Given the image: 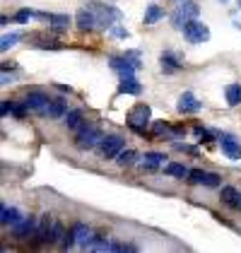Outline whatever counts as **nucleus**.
Here are the masks:
<instances>
[{"instance_id":"32","label":"nucleus","mask_w":241,"mask_h":253,"mask_svg":"<svg viewBox=\"0 0 241 253\" xmlns=\"http://www.w3.org/2000/svg\"><path fill=\"white\" fill-rule=\"evenodd\" d=\"M220 176L212 174V171H205V176H202V186H207V188H217L220 186Z\"/></svg>"},{"instance_id":"5","label":"nucleus","mask_w":241,"mask_h":253,"mask_svg":"<svg viewBox=\"0 0 241 253\" xmlns=\"http://www.w3.org/2000/svg\"><path fill=\"white\" fill-rule=\"evenodd\" d=\"M150 116H152L150 106H147V104H138V106H133L130 114H128V126H130L135 133H145L147 126H150Z\"/></svg>"},{"instance_id":"3","label":"nucleus","mask_w":241,"mask_h":253,"mask_svg":"<svg viewBox=\"0 0 241 253\" xmlns=\"http://www.w3.org/2000/svg\"><path fill=\"white\" fill-rule=\"evenodd\" d=\"M181 32H183V37H186L188 43H205V41H210V27L205 22H201L198 17L186 22V27Z\"/></svg>"},{"instance_id":"39","label":"nucleus","mask_w":241,"mask_h":253,"mask_svg":"<svg viewBox=\"0 0 241 253\" xmlns=\"http://www.w3.org/2000/svg\"><path fill=\"white\" fill-rule=\"evenodd\" d=\"M222 2H224V0H222Z\"/></svg>"},{"instance_id":"10","label":"nucleus","mask_w":241,"mask_h":253,"mask_svg":"<svg viewBox=\"0 0 241 253\" xmlns=\"http://www.w3.org/2000/svg\"><path fill=\"white\" fill-rule=\"evenodd\" d=\"M51 229H53V217L46 212L39 217V224H37V232H34V244H51Z\"/></svg>"},{"instance_id":"18","label":"nucleus","mask_w":241,"mask_h":253,"mask_svg":"<svg viewBox=\"0 0 241 253\" xmlns=\"http://www.w3.org/2000/svg\"><path fill=\"white\" fill-rule=\"evenodd\" d=\"M119 92H120V94H135V97H138V94L142 92L140 80L135 78V75H125V78H120Z\"/></svg>"},{"instance_id":"4","label":"nucleus","mask_w":241,"mask_h":253,"mask_svg":"<svg viewBox=\"0 0 241 253\" xmlns=\"http://www.w3.org/2000/svg\"><path fill=\"white\" fill-rule=\"evenodd\" d=\"M198 15H201V7H198L196 2H191V0H183V2H179L176 12L171 15V24H174L176 29H183V27H186V22L196 20Z\"/></svg>"},{"instance_id":"21","label":"nucleus","mask_w":241,"mask_h":253,"mask_svg":"<svg viewBox=\"0 0 241 253\" xmlns=\"http://www.w3.org/2000/svg\"><path fill=\"white\" fill-rule=\"evenodd\" d=\"M82 123H84V114H82L80 109H70V111L63 116V126H65L68 130H78Z\"/></svg>"},{"instance_id":"7","label":"nucleus","mask_w":241,"mask_h":253,"mask_svg":"<svg viewBox=\"0 0 241 253\" xmlns=\"http://www.w3.org/2000/svg\"><path fill=\"white\" fill-rule=\"evenodd\" d=\"M97 150H99V155L104 159H116L120 150H125V140L120 135H104V140H101V145Z\"/></svg>"},{"instance_id":"15","label":"nucleus","mask_w":241,"mask_h":253,"mask_svg":"<svg viewBox=\"0 0 241 253\" xmlns=\"http://www.w3.org/2000/svg\"><path fill=\"white\" fill-rule=\"evenodd\" d=\"M73 232H75V241H78L80 249H89V246H92L94 234H92V229H89L84 222H75V224H73Z\"/></svg>"},{"instance_id":"6","label":"nucleus","mask_w":241,"mask_h":253,"mask_svg":"<svg viewBox=\"0 0 241 253\" xmlns=\"http://www.w3.org/2000/svg\"><path fill=\"white\" fill-rule=\"evenodd\" d=\"M94 12H97V20H99V29H111L114 22H119L123 15L120 10H116L114 5H101V2H92Z\"/></svg>"},{"instance_id":"38","label":"nucleus","mask_w":241,"mask_h":253,"mask_svg":"<svg viewBox=\"0 0 241 253\" xmlns=\"http://www.w3.org/2000/svg\"><path fill=\"white\" fill-rule=\"evenodd\" d=\"M239 7H241V0H239Z\"/></svg>"},{"instance_id":"12","label":"nucleus","mask_w":241,"mask_h":253,"mask_svg":"<svg viewBox=\"0 0 241 253\" xmlns=\"http://www.w3.org/2000/svg\"><path fill=\"white\" fill-rule=\"evenodd\" d=\"M37 17H41V20L48 22L53 32H65V29H70V24L75 22L70 15H56V12H39Z\"/></svg>"},{"instance_id":"13","label":"nucleus","mask_w":241,"mask_h":253,"mask_svg":"<svg viewBox=\"0 0 241 253\" xmlns=\"http://www.w3.org/2000/svg\"><path fill=\"white\" fill-rule=\"evenodd\" d=\"M164 162H169V157L164 152H145L140 157V169L142 171H157L160 167H164Z\"/></svg>"},{"instance_id":"36","label":"nucleus","mask_w":241,"mask_h":253,"mask_svg":"<svg viewBox=\"0 0 241 253\" xmlns=\"http://www.w3.org/2000/svg\"><path fill=\"white\" fill-rule=\"evenodd\" d=\"M239 212H241V200H239Z\"/></svg>"},{"instance_id":"9","label":"nucleus","mask_w":241,"mask_h":253,"mask_svg":"<svg viewBox=\"0 0 241 253\" xmlns=\"http://www.w3.org/2000/svg\"><path fill=\"white\" fill-rule=\"evenodd\" d=\"M24 104H27L29 111H34V114H39V116H46V109H48L51 99H48L46 92H29V94L24 97Z\"/></svg>"},{"instance_id":"24","label":"nucleus","mask_w":241,"mask_h":253,"mask_svg":"<svg viewBox=\"0 0 241 253\" xmlns=\"http://www.w3.org/2000/svg\"><path fill=\"white\" fill-rule=\"evenodd\" d=\"M34 46L37 48H43V51H58V48H63V43L56 39H51V37H34Z\"/></svg>"},{"instance_id":"17","label":"nucleus","mask_w":241,"mask_h":253,"mask_svg":"<svg viewBox=\"0 0 241 253\" xmlns=\"http://www.w3.org/2000/svg\"><path fill=\"white\" fill-rule=\"evenodd\" d=\"M22 219H24V214L17 208H12V205H2L0 208V224L2 227H15V224H20Z\"/></svg>"},{"instance_id":"20","label":"nucleus","mask_w":241,"mask_h":253,"mask_svg":"<svg viewBox=\"0 0 241 253\" xmlns=\"http://www.w3.org/2000/svg\"><path fill=\"white\" fill-rule=\"evenodd\" d=\"M160 65L164 73H176V70H181V60L176 53H171V51H164L160 56Z\"/></svg>"},{"instance_id":"33","label":"nucleus","mask_w":241,"mask_h":253,"mask_svg":"<svg viewBox=\"0 0 241 253\" xmlns=\"http://www.w3.org/2000/svg\"><path fill=\"white\" fill-rule=\"evenodd\" d=\"M29 17H34L32 10H20V12L15 15V22H29Z\"/></svg>"},{"instance_id":"11","label":"nucleus","mask_w":241,"mask_h":253,"mask_svg":"<svg viewBox=\"0 0 241 253\" xmlns=\"http://www.w3.org/2000/svg\"><path fill=\"white\" fill-rule=\"evenodd\" d=\"M220 147L229 159H241V142L232 133H220Z\"/></svg>"},{"instance_id":"37","label":"nucleus","mask_w":241,"mask_h":253,"mask_svg":"<svg viewBox=\"0 0 241 253\" xmlns=\"http://www.w3.org/2000/svg\"><path fill=\"white\" fill-rule=\"evenodd\" d=\"M176 2H183V0H176Z\"/></svg>"},{"instance_id":"30","label":"nucleus","mask_w":241,"mask_h":253,"mask_svg":"<svg viewBox=\"0 0 241 253\" xmlns=\"http://www.w3.org/2000/svg\"><path fill=\"white\" fill-rule=\"evenodd\" d=\"M65 227H63V222L60 219H53V229H51V244H60L63 241V236H65Z\"/></svg>"},{"instance_id":"14","label":"nucleus","mask_w":241,"mask_h":253,"mask_svg":"<svg viewBox=\"0 0 241 253\" xmlns=\"http://www.w3.org/2000/svg\"><path fill=\"white\" fill-rule=\"evenodd\" d=\"M201 109H202V101H198L191 92H183L179 97V101H176V111L179 114H198Z\"/></svg>"},{"instance_id":"16","label":"nucleus","mask_w":241,"mask_h":253,"mask_svg":"<svg viewBox=\"0 0 241 253\" xmlns=\"http://www.w3.org/2000/svg\"><path fill=\"white\" fill-rule=\"evenodd\" d=\"M37 224H39V219H34V217H24L20 224L12 227V234H15L17 239H32L34 232H37Z\"/></svg>"},{"instance_id":"25","label":"nucleus","mask_w":241,"mask_h":253,"mask_svg":"<svg viewBox=\"0 0 241 253\" xmlns=\"http://www.w3.org/2000/svg\"><path fill=\"white\" fill-rule=\"evenodd\" d=\"M138 159H140V157H138V152H135V150H128V147H125V150H120V152H119V157H116V164H119V167H133Z\"/></svg>"},{"instance_id":"22","label":"nucleus","mask_w":241,"mask_h":253,"mask_svg":"<svg viewBox=\"0 0 241 253\" xmlns=\"http://www.w3.org/2000/svg\"><path fill=\"white\" fill-rule=\"evenodd\" d=\"M68 114V104H65V99H53L51 104H48V109H46V116L48 118H63Z\"/></svg>"},{"instance_id":"23","label":"nucleus","mask_w":241,"mask_h":253,"mask_svg":"<svg viewBox=\"0 0 241 253\" xmlns=\"http://www.w3.org/2000/svg\"><path fill=\"white\" fill-rule=\"evenodd\" d=\"M161 17H164V10H161L160 5L152 2V5L145 7V17H142V22H145V24H157Z\"/></svg>"},{"instance_id":"27","label":"nucleus","mask_w":241,"mask_h":253,"mask_svg":"<svg viewBox=\"0 0 241 253\" xmlns=\"http://www.w3.org/2000/svg\"><path fill=\"white\" fill-rule=\"evenodd\" d=\"M152 135H166V137H174L176 133L171 130L169 121H152Z\"/></svg>"},{"instance_id":"29","label":"nucleus","mask_w":241,"mask_h":253,"mask_svg":"<svg viewBox=\"0 0 241 253\" xmlns=\"http://www.w3.org/2000/svg\"><path fill=\"white\" fill-rule=\"evenodd\" d=\"M22 37L17 34V32H12V34H2V39H0V51L5 53V51H10L12 46H17V41H20Z\"/></svg>"},{"instance_id":"34","label":"nucleus","mask_w":241,"mask_h":253,"mask_svg":"<svg viewBox=\"0 0 241 253\" xmlns=\"http://www.w3.org/2000/svg\"><path fill=\"white\" fill-rule=\"evenodd\" d=\"M12 111H15V101H2L0 114H2V116H7V114H12Z\"/></svg>"},{"instance_id":"26","label":"nucleus","mask_w":241,"mask_h":253,"mask_svg":"<svg viewBox=\"0 0 241 253\" xmlns=\"http://www.w3.org/2000/svg\"><path fill=\"white\" fill-rule=\"evenodd\" d=\"M224 97H227V104H229V106H239L241 104V84L239 82H232V84L227 87Z\"/></svg>"},{"instance_id":"28","label":"nucleus","mask_w":241,"mask_h":253,"mask_svg":"<svg viewBox=\"0 0 241 253\" xmlns=\"http://www.w3.org/2000/svg\"><path fill=\"white\" fill-rule=\"evenodd\" d=\"M164 174L166 176H176V178H186V176H188V169H186L181 162H171V164H166V167H164Z\"/></svg>"},{"instance_id":"2","label":"nucleus","mask_w":241,"mask_h":253,"mask_svg":"<svg viewBox=\"0 0 241 253\" xmlns=\"http://www.w3.org/2000/svg\"><path fill=\"white\" fill-rule=\"evenodd\" d=\"M109 65H111V70L119 73L120 78L135 75V70L142 68L140 53H138V51H130V53H125V56H111V58H109Z\"/></svg>"},{"instance_id":"31","label":"nucleus","mask_w":241,"mask_h":253,"mask_svg":"<svg viewBox=\"0 0 241 253\" xmlns=\"http://www.w3.org/2000/svg\"><path fill=\"white\" fill-rule=\"evenodd\" d=\"M202 176H205V171H202V169H188L186 181H188L191 186H201V183H202Z\"/></svg>"},{"instance_id":"19","label":"nucleus","mask_w":241,"mask_h":253,"mask_svg":"<svg viewBox=\"0 0 241 253\" xmlns=\"http://www.w3.org/2000/svg\"><path fill=\"white\" fill-rule=\"evenodd\" d=\"M220 198H222V203H224L227 208H234V210H239L241 193H239V191H237V188H234V186H222Z\"/></svg>"},{"instance_id":"35","label":"nucleus","mask_w":241,"mask_h":253,"mask_svg":"<svg viewBox=\"0 0 241 253\" xmlns=\"http://www.w3.org/2000/svg\"><path fill=\"white\" fill-rule=\"evenodd\" d=\"M111 34H114V37H119V39H125V37H128V29H123V27L116 24V27H111Z\"/></svg>"},{"instance_id":"8","label":"nucleus","mask_w":241,"mask_h":253,"mask_svg":"<svg viewBox=\"0 0 241 253\" xmlns=\"http://www.w3.org/2000/svg\"><path fill=\"white\" fill-rule=\"evenodd\" d=\"M75 27H78V29H84V32H87V29H99V20H97V12H94L92 5L78 10V15H75Z\"/></svg>"},{"instance_id":"1","label":"nucleus","mask_w":241,"mask_h":253,"mask_svg":"<svg viewBox=\"0 0 241 253\" xmlns=\"http://www.w3.org/2000/svg\"><path fill=\"white\" fill-rule=\"evenodd\" d=\"M101 140H104V133L94 123H82L75 130V147L78 150H94L101 145Z\"/></svg>"}]
</instances>
